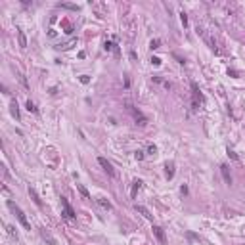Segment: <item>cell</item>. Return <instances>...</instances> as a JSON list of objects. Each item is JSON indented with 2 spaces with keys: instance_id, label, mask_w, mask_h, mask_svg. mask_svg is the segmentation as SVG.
Listing matches in <instances>:
<instances>
[{
  "instance_id": "cell-8",
  "label": "cell",
  "mask_w": 245,
  "mask_h": 245,
  "mask_svg": "<svg viewBox=\"0 0 245 245\" xmlns=\"http://www.w3.org/2000/svg\"><path fill=\"white\" fill-rule=\"evenodd\" d=\"M58 8H63V10H71V12H79V10H80L77 4H69V2H61V4H58Z\"/></svg>"
},
{
  "instance_id": "cell-28",
  "label": "cell",
  "mask_w": 245,
  "mask_h": 245,
  "mask_svg": "<svg viewBox=\"0 0 245 245\" xmlns=\"http://www.w3.org/2000/svg\"><path fill=\"white\" fill-rule=\"evenodd\" d=\"M180 191H182V194H184V195H186V194H188V186H186V184H184V186L180 188Z\"/></svg>"
},
{
  "instance_id": "cell-15",
  "label": "cell",
  "mask_w": 245,
  "mask_h": 245,
  "mask_svg": "<svg viewBox=\"0 0 245 245\" xmlns=\"http://www.w3.org/2000/svg\"><path fill=\"white\" fill-rule=\"evenodd\" d=\"M40 234H42V238H44V239H46V241H48V243H50V245H58V243H56V239H54V238H52V236H50V234H48V232H46V230H40Z\"/></svg>"
},
{
  "instance_id": "cell-18",
  "label": "cell",
  "mask_w": 245,
  "mask_h": 245,
  "mask_svg": "<svg viewBox=\"0 0 245 245\" xmlns=\"http://www.w3.org/2000/svg\"><path fill=\"white\" fill-rule=\"evenodd\" d=\"M6 230H8V234H10L12 238H15V239H17V232H15V228H14V226H10V224H8V226H6Z\"/></svg>"
},
{
  "instance_id": "cell-9",
  "label": "cell",
  "mask_w": 245,
  "mask_h": 245,
  "mask_svg": "<svg viewBox=\"0 0 245 245\" xmlns=\"http://www.w3.org/2000/svg\"><path fill=\"white\" fill-rule=\"evenodd\" d=\"M136 211H138V213H140V215H144V216H146V218H148V220H151V218H153V215L149 213V211L146 209V207H142V205H136Z\"/></svg>"
},
{
  "instance_id": "cell-22",
  "label": "cell",
  "mask_w": 245,
  "mask_h": 245,
  "mask_svg": "<svg viewBox=\"0 0 245 245\" xmlns=\"http://www.w3.org/2000/svg\"><path fill=\"white\" fill-rule=\"evenodd\" d=\"M79 80H80L83 84H88V83H90V77H88V75H80V77H79Z\"/></svg>"
},
{
  "instance_id": "cell-7",
  "label": "cell",
  "mask_w": 245,
  "mask_h": 245,
  "mask_svg": "<svg viewBox=\"0 0 245 245\" xmlns=\"http://www.w3.org/2000/svg\"><path fill=\"white\" fill-rule=\"evenodd\" d=\"M29 195H31V199H33V201H35V205H36V207H42V199L38 197L36 190H35V188H31V186H29Z\"/></svg>"
},
{
  "instance_id": "cell-23",
  "label": "cell",
  "mask_w": 245,
  "mask_h": 245,
  "mask_svg": "<svg viewBox=\"0 0 245 245\" xmlns=\"http://www.w3.org/2000/svg\"><path fill=\"white\" fill-rule=\"evenodd\" d=\"M134 157H136L138 161H142V159H144V151H142V149H138V151H134Z\"/></svg>"
},
{
  "instance_id": "cell-21",
  "label": "cell",
  "mask_w": 245,
  "mask_h": 245,
  "mask_svg": "<svg viewBox=\"0 0 245 245\" xmlns=\"http://www.w3.org/2000/svg\"><path fill=\"white\" fill-rule=\"evenodd\" d=\"M159 44H161V40H159V38H153L151 42H149V48H151V50H155V48H159Z\"/></svg>"
},
{
  "instance_id": "cell-19",
  "label": "cell",
  "mask_w": 245,
  "mask_h": 245,
  "mask_svg": "<svg viewBox=\"0 0 245 245\" xmlns=\"http://www.w3.org/2000/svg\"><path fill=\"white\" fill-rule=\"evenodd\" d=\"M104 50H105V52H111V50H115V44H113V42H109V40H105V44H104Z\"/></svg>"
},
{
  "instance_id": "cell-14",
  "label": "cell",
  "mask_w": 245,
  "mask_h": 245,
  "mask_svg": "<svg viewBox=\"0 0 245 245\" xmlns=\"http://www.w3.org/2000/svg\"><path fill=\"white\" fill-rule=\"evenodd\" d=\"M142 188V180H134V184H132V190H130V195L132 197H136V191Z\"/></svg>"
},
{
  "instance_id": "cell-26",
  "label": "cell",
  "mask_w": 245,
  "mask_h": 245,
  "mask_svg": "<svg viewBox=\"0 0 245 245\" xmlns=\"http://www.w3.org/2000/svg\"><path fill=\"white\" fill-rule=\"evenodd\" d=\"M228 155H230V157L234 159V161H238V159H239V157H238V153H236V151H232L230 148H228Z\"/></svg>"
},
{
  "instance_id": "cell-17",
  "label": "cell",
  "mask_w": 245,
  "mask_h": 245,
  "mask_svg": "<svg viewBox=\"0 0 245 245\" xmlns=\"http://www.w3.org/2000/svg\"><path fill=\"white\" fill-rule=\"evenodd\" d=\"M173 167H174L173 163H167V167H165V169H167V178H169V180L174 176V170H173Z\"/></svg>"
},
{
  "instance_id": "cell-5",
  "label": "cell",
  "mask_w": 245,
  "mask_h": 245,
  "mask_svg": "<svg viewBox=\"0 0 245 245\" xmlns=\"http://www.w3.org/2000/svg\"><path fill=\"white\" fill-rule=\"evenodd\" d=\"M151 230H153V236L159 239V243L165 245V243H167V238H165V232H163V228H161V226H153Z\"/></svg>"
},
{
  "instance_id": "cell-16",
  "label": "cell",
  "mask_w": 245,
  "mask_h": 245,
  "mask_svg": "<svg viewBox=\"0 0 245 245\" xmlns=\"http://www.w3.org/2000/svg\"><path fill=\"white\" fill-rule=\"evenodd\" d=\"M25 109H27V111H29V113H38V109H36V105L33 104L31 100H27V104H25Z\"/></svg>"
},
{
  "instance_id": "cell-24",
  "label": "cell",
  "mask_w": 245,
  "mask_h": 245,
  "mask_svg": "<svg viewBox=\"0 0 245 245\" xmlns=\"http://www.w3.org/2000/svg\"><path fill=\"white\" fill-rule=\"evenodd\" d=\"M151 63L155 65V67H159V65H161V58H157V56H153V58H151Z\"/></svg>"
},
{
  "instance_id": "cell-2",
  "label": "cell",
  "mask_w": 245,
  "mask_h": 245,
  "mask_svg": "<svg viewBox=\"0 0 245 245\" xmlns=\"http://www.w3.org/2000/svg\"><path fill=\"white\" fill-rule=\"evenodd\" d=\"M61 205H63V216L65 218H75L77 216V213L71 209V205H69V201L65 197H61Z\"/></svg>"
},
{
  "instance_id": "cell-3",
  "label": "cell",
  "mask_w": 245,
  "mask_h": 245,
  "mask_svg": "<svg viewBox=\"0 0 245 245\" xmlns=\"http://www.w3.org/2000/svg\"><path fill=\"white\" fill-rule=\"evenodd\" d=\"M130 111H132L134 119H136V122H138L140 126H146V125H148V119L144 117V113H142L140 109H136V107H130Z\"/></svg>"
},
{
  "instance_id": "cell-10",
  "label": "cell",
  "mask_w": 245,
  "mask_h": 245,
  "mask_svg": "<svg viewBox=\"0 0 245 245\" xmlns=\"http://www.w3.org/2000/svg\"><path fill=\"white\" fill-rule=\"evenodd\" d=\"M17 38H19V46L25 48L27 46V38H25V33H23L21 29H17Z\"/></svg>"
},
{
  "instance_id": "cell-27",
  "label": "cell",
  "mask_w": 245,
  "mask_h": 245,
  "mask_svg": "<svg viewBox=\"0 0 245 245\" xmlns=\"http://www.w3.org/2000/svg\"><path fill=\"white\" fill-rule=\"evenodd\" d=\"M228 75H232V77H238V71H234V69H228Z\"/></svg>"
},
{
  "instance_id": "cell-12",
  "label": "cell",
  "mask_w": 245,
  "mask_h": 245,
  "mask_svg": "<svg viewBox=\"0 0 245 245\" xmlns=\"http://www.w3.org/2000/svg\"><path fill=\"white\" fill-rule=\"evenodd\" d=\"M10 111H12V115H14L15 119L19 121V107H17V101H12V105H10Z\"/></svg>"
},
{
  "instance_id": "cell-13",
  "label": "cell",
  "mask_w": 245,
  "mask_h": 245,
  "mask_svg": "<svg viewBox=\"0 0 245 245\" xmlns=\"http://www.w3.org/2000/svg\"><path fill=\"white\" fill-rule=\"evenodd\" d=\"M96 201H98V205H100V207H104V209H107V211L111 209V203H109V201H107V199H105V197H98Z\"/></svg>"
},
{
  "instance_id": "cell-4",
  "label": "cell",
  "mask_w": 245,
  "mask_h": 245,
  "mask_svg": "<svg viewBox=\"0 0 245 245\" xmlns=\"http://www.w3.org/2000/svg\"><path fill=\"white\" fill-rule=\"evenodd\" d=\"M98 163H100V167H101V169H104L107 174H109V176H113V174H115V170H113L111 163H109L105 157H98Z\"/></svg>"
},
{
  "instance_id": "cell-6",
  "label": "cell",
  "mask_w": 245,
  "mask_h": 245,
  "mask_svg": "<svg viewBox=\"0 0 245 245\" xmlns=\"http://www.w3.org/2000/svg\"><path fill=\"white\" fill-rule=\"evenodd\" d=\"M220 173H222V178L226 184H232V174H230V167L228 165H220Z\"/></svg>"
},
{
  "instance_id": "cell-1",
  "label": "cell",
  "mask_w": 245,
  "mask_h": 245,
  "mask_svg": "<svg viewBox=\"0 0 245 245\" xmlns=\"http://www.w3.org/2000/svg\"><path fill=\"white\" fill-rule=\"evenodd\" d=\"M8 205H10V209H12V211H14V213H15V216H17V220H19V222H21V226L25 228V230H31V222H29V220H27L25 213H23V211L19 209L17 205H14V203H12V201H8Z\"/></svg>"
},
{
  "instance_id": "cell-11",
  "label": "cell",
  "mask_w": 245,
  "mask_h": 245,
  "mask_svg": "<svg viewBox=\"0 0 245 245\" xmlns=\"http://www.w3.org/2000/svg\"><path fill=\"white\" fill-rule=\"evenodd\" d=\"M77 190H79V194L83 195L84 199H90V194H88V190H86V188L83 186V184H77Z\"/></svg>"
},
{
  "instance_id": "cell-25",
  "label": "cell",
  "mask_w": 245,
  "mask_h": 245,
  "mask_svg": "<svg viewBox=\"0 0 245 245\" xmlns=\"http://www.w3.org/2000/svg\"><path fill=\"white\" fill-rule=\"evenodd\" d=\"M148 153H151V155H155V153H157V148H155L153 144H149V146H148Z\"/></svg>"
},
{
  "instance_id": "cell-20",
  "label": "cell",
  "mask_w": 245,
  "mask_h": 245,
  "mask_svg": "<svg viewBox=\"0 0 245 245\" xmlns=\"http://www.w3.org/2000/svg\"><path fill=\"white\" fill-rule=\"evenodd\" d=\"M180 21H182L184 27H188V15H186V12H180Z\"/></svg>"
}]
</instances>
